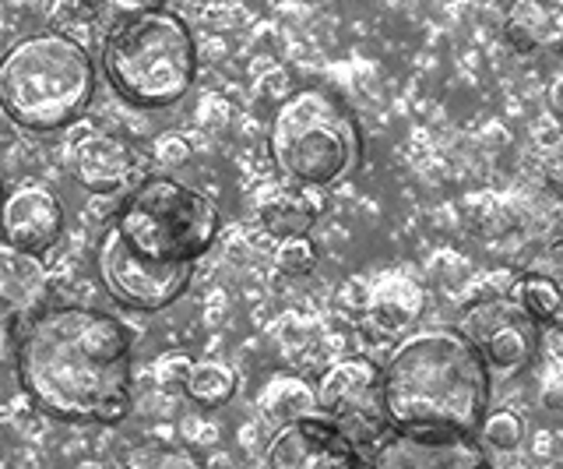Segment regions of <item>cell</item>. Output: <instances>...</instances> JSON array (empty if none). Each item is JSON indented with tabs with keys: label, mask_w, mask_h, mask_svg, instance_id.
<instances>
[{
	"label": "cell",
	"mask_w": 563,
	"mask_h": 469,
	"mask_svg": "<svg viewBox=\"0 0 563 469\" xmlns=\"http://www.w3.org/2000/svg\"><path fill=\"white\" fill-rule=\"evenodd\" d=\"M123 469H208L184 448H145L131 456V462Z\"/></svg>",
	"instance_id": "23"
},
{
	"label": "cell",
	"mask_w": 563,
	"mask_h": 469,
	"mask_svg": "<svg viewBox=\"0 0 563 469\" xmlns=\"http://www.w3.org/2000/svg\"><path fill=\"white\" fill-rule=\"evenodd\" d=\"M539 357L545 360V368H553V371H560V374H563V321L542 325Z\"/></svg>",
	"instance_id": "26"
},
{
	"label": "cell",
	"mask_w": 563,
	"mask_h": 469,
	"mask_svg": "<svg viewBox=\"0 0 563 469\" xmlns=\"http://www.w3.org/2000/svg\"><path fill=\"white\" fill-rule=\"evenodd\" d=\"M261 469H374V448L324 413L282 424L264 445Z\"/></svg>",
	"instance_id": "10"
},
{
	"label": "cell",
	"mask_w": 563,
	"mask_h": 469,
	"mask_svg": "<svg viewBox=\"0 0 563 469\" xmlns=\"http://www.w3.org/2000/svg\"><path fill=\"white\" fill-rule=\"evenodd\" d=\"M479 441L493 451H515L525 441V421L515 410H493L479 430Z\"/></svg>",
	"instance_id": "21"
},
{
	"label": "cell",
	"mask_w": 563,
	"mask_h": 469,
	"mask_svg": "<svg viewBox=\"0 0 563 469\" xmlns=\"http://www.w3.org/2000/svg\"><path fill=\"white\" fill-rule=\"evenodd\" d=\"M102 75L137 110L176 107L198 78V43L169 4H128L102 40Z\"/></svg>",
	"instance_id": "3"
},
{
	"label": "cell",
	"mask_w": 563,
	"mask_h": 469,
	"mask_svg": "<svg viewBox=\"0 0 563 469\" xmlns=\"http://www.w3.org/2000/svg\"><path fill=\"white\" fill-rule=\"evenodd\" d=\"M236 385H240V378L233 368H225V363H219V360H201V363H194V374H190L184 392L198 406L216 410V406H225L229 399L236 395Z\"/></svg>",
	"instance_id": "20"
},
{
	"label": "cell",
	"mask_w": 563,
	"mask_h": 469,
	"mask_svg": "<svg viewBox=\"0 0 563 469\" xmlns=\"http://www.w3.org/2000/svg\"><path fill=\"white\" fill-rule=\"evenodd\" d=\"M96 81L85 43L64 29H43L0 57V107L25 131H64L92 107Z\"/></svg>",
	"instance_id": "4"
},
{
	"label": "cell",
	"mask_w": 563,
	"mask_h": 469,
	"mask_svg": "<svg viewBox=\"0 0 563 469\" xmlns=\"http://www.w3.org/2000/svg\"><path fill=\"white\" fill-rule=\"evenodd\" d=\"M427 310V293L405 272H384L369 283V307L366 315L374 318L384 332H401Z\"/></svg>",
	"instance_id": "16"
},
{
	"label": "cell",
	"mask_w": 563,
	"mask_h": 469,
	"mask_svg": "<svg viewBox=\"0 0 563 469\" xmlns=\"http://www.w3.org/2000/svg\"><path fill=\"white\" fill-rule=\"evenodd\" d=\"M321 212L324 201L313 198V190H303V195H272L268 201H261V226L272 237H278L282 244V240L307 237Z\"/></svg>",
	"instance_id": "17"
},
{
	"label": "cell",
	"mask_w": 563,
	"mask_h": 469,
	"mask_svg": "<svg viewBox=\"0 0 563 469\" xmlns=\"http://www.w3.org/2000/svg\"><path fill=\"white\" fill-rule=\"evenodd\" d=\"M96 272L106 293L137 315H155V310L173 307L194 280V265L152 262V258L137 254L113 226H106L96 244Z\"/></svg>",
	"instance_id": "7"
},
{
	"label": "cell",
	"mask_w": 563,
	"mask_h": 469,
	"mask_svg": "<svg viewBox=\"0 0 563 469\" xmlns=\"http://www.w3.org/2000/svg\"><path fill=\"white\" fill-rule=\"evenodd\" d=\"M542 272H550L553 280H556V286H560V315H556V321H563V251H556L550 262L545 265H539Z\"/></svg>",
	"instance_id": "29"
},
{
	"label": "cell",
	"mask_w": 563,
	"mask_h": 469,
	"mask_svg": "<svg viewBox=\"0 0 563 469\" xmlns=\"http://www.w3.org/2000/svg\"><path fill=\"white\" fill-rule=\"evenodd\" d=\"M380 395L395 430L479 434L493 413V371L462 328H419L380 368Z\"/></svg>",
	"instance_id": "2"
},
{
	"label": "cell",
	"mask_w": 563,
	"mask_h": 469,
	"mask_svg": "<svg viewBox=\"0 0 563 469\" xmlns=\"http://www.w3.org/2000/svg\"><path fill=\"white\" fill-rule=\"evenodd\" d=\"M317 413L339 421L360 445L374 448L391 434L387 424L384 395H380V368L369 357H342L317 378Z\"/></svg>",
	"instance_id": "8"
},
{
	"label": "cell",
	"mask_w": 563,
	"mask_h": 469,
	"mask_svg": "<svg viewBox=\"0 0 563 469\" xmlns=\"http://www.w3.org/2000/svg\"><path fill=\"white\" fill-rule=\"evenodd\" d=\"M539 399H542V406L563 410V374H560V371L545 368V374H542V381H539Z\"/></svg>",
	"instance_id": "27"
},
{
	"label": "cell",
	"mask_w": 563,
	"mask_h": 469,
	"mask_svg": "<svg viewBox=\"0 0 563 469\" xmlns=\"http://www.w3.org/2000/svg\"><path fill=\"white\" fill-rule=\"evenodd\" d=\"M70 170H75V177L85 190H92V195H113V190L128 187L134 181L137 160L128 142H120V138L102 134V131H88L75 142Z\"/></svg>",
	"instance_id": "14"
},
{
	"label": "cell",
	"mask_w": 563,
	"mask_h": 469,
	"mask_svg": "<svg viewBox=\"0 0 563 469\" xmlns=\"http://www.w3.org/2000/svg\"><path fill=\"white\" fill-rule=\"evenodd\" d=\"M504 40L518 54H563V0H518L504 14Z\"/></svg>",
	"instance_id": "15"
},
{
	"label": "cell",
	"mask_w": 563,
	"mask_h": 469,
	"mask_svg": "<svg viewBox=\"0 0 563 469\" xmlns=\"http://www.w3.org/2000/svg\"><path fill=\"white\" fill-rule=\"evenodd\" d=\"M272 163L303 190H328L356 177L366 160V134L356 110L324 89L307 85L282 99L268 128Z\"/></svg>",
	"instance_id": "5"
},
{
	"label": "cell",
	"mask_w": 563,
	"mask_h": 469,
	"mask_svg": "<svg viewBox=\"0 0 563 469\" xmlns=\"http://www.w3.org/2000/svg\"><path fill=\"white\" fill-rule=\"evenodd\" d=\"M190 374H194V360L184 353H166L155 363V381L166 389H187Z\"/></svg>",
	"instance_id": "24"
},
{
	"label": "cell",
	"mask_w": 563,
	"mask_h": 469,
	"mask_svg": "<svg viewBox=\"0 0 563 469\" xmlns=\"http://www.w3.org/2000/svg\"><path fill=\"white\" fill-rule=\"evenodd\" d=\"M18 381L64 424H120L134 406L131 336L85 304L46 307L14 342Z\"/></svg>",
	"instance_id": "1"
},
{
	"label": "cell",
	"mask_w": 563,
	"mask_h": 469,
	"mask_svg": "<svg viewBox=\"0 0 563 469\" xmlns=\"http://www.w3.org/2000/svg\"><path fill=\"white\" fill-rule=\"evenodd\" d=\"M457 328L479 346L493 374H521L539 360L542 321L510 297V293H486L483 301L465 307Z\"/></svg>",
	"instance_id": "9"
},
{
	"label": "cell",
	"mask_w": 563,
	"mask_h": 469,
	"mask_svg": "<svg viewBox=\"0 0 563 469\" xmlns=\"http://www.w3.org/2000/svg\"><path fill=\"white\" fill-rule=\"evenodd\" d=\"M257 403H261V413L272 416V421L282 427V424L303 421V416H313L317 413V392L307 385L303 378L275 374V378L264 381Z\"/></svg>",
	"instance_id": "18"
},
{
	"label": "cell",
	"mask_w": 563,
	"mask_h": 469,
	"mask_svg": "<svg viewBox=\"0 0 563 469\" xmlns=\"http://www.w3.org/2000/svg\"><path fill=\"white\" fill-rule=\"evenodd\" d=\"M510 297H515L528 315H532L536 321L542 325H550L556 321L560 315V286L550 272H542V269H525L515 275V283H510Z\"/></svg>",
	"instance_id": "19"
},
{
	"label": "cell",
	"mask_w": 563,
	"mask_h": 469,
	"mask_svg": "<svg viewBox=\"0 0 563 469\" xmlns=\"http://www.w3.org/2000/svg\"><path fill=\"white\" fill-rule=\"evenodd\" d=\"M110 226L152 262L198 265L219 240L222 216L205 190L169 173H152L128 190Z\"/></svg>",
	"instance_id": "6"
},
{
	"label": "cell",
	"mask_w": 563,
	"mask_h": 469,
	"mask_svg": "<svg viewBox=\"0 0 563 469\" xmlns=\"http://www.w3.org/2000/svg\"><path fill=\"white\" fill-rule=\"evenodd\" d=\"M374 469H493L479 434L391 430L374 451Z\"/></svg>",
	"instance_id": "11"
},
{
	"label": "cell",
	"mask_w": 563,
	"mask_h": 469,
	"mask_svg": "<svg viewBox=\"0 0 563 469\" xmlns=\"http://www.w3.org/2000/svg\"><path fill=\"white\" fill-rule=\"evenodd\" d=\"M155 160L163 166H184L190 160V142L184 134H158L155 138Z\"/></svg>",
	"instance_id": "25"
},
{
	"label": "cell",
	"mask_w": 563,
	"mask_h": 469,
	"mask_svg": "<svg viewBox=\"0 0 563 469\" xmlns=\"http://www.w3.org/2000/svg\"><path fill=\"white\" fill-rule=\"evenodd\" d=\"M545 107H550L553 117L563 120V72H556L550 78V85H545Z\"/></svg>",
	"instance_id": "28"
},
{
	"label": "cell",
	"mask_w": 563,
	"mask_h": 469,
	"mask_svg": "<svg viewBox=\"0 0 563 469\" xmlns=\"http://www.w3.org/2000/svg\"><path fill=\"white\" fill-rule=\"evenodd\" d=\"M64 230V205L43 184H22L14 187L4 201V216H0V233L11 248L43 254L60 240Z\"/></svg>",
	"instance_id": "13"
},
{
	"label": "cell",
	"mask_w": 563,
	"mask_h": 469,
	"mask_svg": "<svg viewBox=\"0 0 563 469\" xmlns=\"http://www.w3.org/2000/svg\"><path fill=\"white\" fill-rule=\"evenodd\" d=\"M49 293V275L40 254L18 251L0 240V342H8L18 328H29L43 315Z\"/></svg>",
	"instance_id": "12"
},
{
	"label": "cell",
	"mask_w": 563,
	"mask_h": 469,
	"mask_svg": "<svg viewBox=\"0 0 563 469\" xmlns=\"http://www.w3.org/2000/svg\"><path fill=\"white\" fill-rule=\"evenodd\" d=\"M313 265H317V244L310 237L282 240L275 248V269L282 275H310Z\"/></svg>",
	"instance_id": "22"
},
{
	"label": "cell",
	"mask_w": 563,
	"mask_h": 469,
	"mask_svg": "<svg viewBox=\"0 0 563 469\" xmlns=\"http://www.w3.org/2000/svg\"><path fill=\"white\" fill-rule=\"evenodd\" d=\"M4 201H8V195H4V181H0V216H4Z\"/></svg>",
	"instance_id": "30"
}]
</instances>
